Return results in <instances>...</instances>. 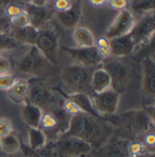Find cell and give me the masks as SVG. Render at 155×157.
I'll use <instances>...</instances> for the list:
<instances>
[{
    "label": "cell",
    "mask_w": 155,
    "mask_h": 157,
    "mask_svg": "<svg viewBox=\"0 0 155 157\" xmlns=\"http://www.w3.org/2000/svg\"><path fill=\"white\" fill-rule=\"evenodd\" d=\"M63 135L82 139L93 149H97L112 137V124L103 120L102 117L81 112L70 117L67 130Z\"/></svg>",
    "instance_id": "1"
},
{
    "label": "cell",
    "mask_w": 155,
    "mask_h": 157,
    "mask_svg": "<svg viewBox=\"0 0 155 157\" xmlns=\"http://www.w3.org/2000/svg\"><path fill=\"white\" fill-rule=\"evenodd\" d=\"M116 123L128 135L137 137L146 135L153 129V115L145 110H134L120 114Z\"/></svg>",
    "instance_id": "2"
},
{
    "label": "cell",
    "mask_w": 155,
    "mask_h": 157,
    "mask_svg": "<svg viewBox=\"0 0 155 157\" xmlns=\"http://www.w3.org/2000/svg\"><path fill=\"white\" fill-rule=\"evenodd\" d=\"M50 144L56 157H86L94 150L88 143L70 135H60Z\"/></svg>",
    "instance_id": "3"
},
{
    "label": "cell",
    "mask_w": 155,
    "mask_h": 157,
    "mask_svg": "<svg viewBox=\"0 0 155 157\" xmlns=\"http://www.w3.org/2000/svg\"><path fill=\"white\" fill-rule=\"evenodd\" d=\"M61 77L73 93H84L90 96L94 94L91 86L92 74L89 67L80 65L70 66L63 70Z\"/></svg>",
    "instance_id": "4"
},
{
    "label": "cell",
    "mask_w": 155,
    "mask_h": 157,
    "mask_svg": "<svg viewBox=\"0 0 155 157\" xmlns=\"http://www.w3.org/2000/svg\"><path fill=\"white\" fill-rule=\"evenodd\" d=\"M27 83L29 91L26 103L36 105L42 111L46 110V112L57 106L58 101L56 95L45 86L43 80L40 78H32Z\"/></svg>",
    "instance_id": "5"
},
{
    "label": "cell",
    "mask_w": 155,
    "mask_h": 157,
    "mask_svg": "<svg viewBox=\"0 0 155 157\" xmlns=\"http://www.w3.org/2000/svg\"><path fill=\"white\" fill-rule=\"evenodd\" d=\"M58 44V33L56 30L53 27L44 26L39 30L35 45L51 65H56Z\"/></svg>",
    "instance_id": "6"
},
{
    "label": "cell",
    "mask_w": 155,
    "mask_h": 157,
    "mask_svg": "<svg viewBox=\"0 0 155 157\" xmlns=\"http://www.w3.org/2000/svg\"><path fill=\"white\" fill-rule=\"evenodd\" d=\"M91 100L99 114L112 115L117 111L120 94L113 88H110L102 93L93 94Z\"/></svg>",
    "instance_id": "7"
},
{
    "label": "cell",
    "mask_w": 155,
    "mask_h": 157,
    "mask_svg": "<svg viewBox=\"0 0 155 157\" xmlns=\"http://www.w3.org/2000/svg\"><path fill=\"white\" fill-rule=\"evenodd\" d=\"M155 31V18L153 12H150L135 22L130 35L135 45H144L150 42Z\"/></svg>",
    "instance_id": "8"
},
{
    "label": "cell",
    "mask_w": 155,
    "mask_h": 157,
    "mask_svg": "<svg viewBox=\"0 0 155 157\" xmlns=\"http://www.w3.org/2000/svg\"><path fill=\"white\" fill-rule=\"evenodd\" d=\"M49 63L36 45H31L28 52L19 62L18 68L25 74L39 75L42 74ZM50 64V63H49Z\"/></svg>",
    "instance_id": "9"
},
{
    "label": "cell",
    "mask_w": 155,
    "mask_h": 157,
    "mask_svg": "<svg viewBox=\"0 0 155 157\" xmlns=\"http://www.w3.org/2000/svg\"><path fill=\"white\" fill-rule=\"evenodd\" d=\"M135 24L134 17L128 9L121 10L118 16L104 34V37L108 40L127 35L133 29Z\"/></svg>",
    "instance_id": "10"
},
{
    "label": "cell",
    "mask_w": 155,
    "mask_h": 157,
    "mask_svg": "<svg viewBox=\"0 0 155 157\" xmlns=\"http://www.w3.org/2000/svg\"><path fill=\"white\" fill-rule=\"evenodd\" d=\"M130 141L122 137H111L101 147L95 149L93 157H130L128 144Z\"/></svg>",
    "instance_id": "11"
},
{
    "label": "cell",
    "mask_w": 155,
    "mask_h": 157,
    "mask_svg": "<svg viewBox=\"0 0 155 157\" xmlns=\"http://www.w3.org/2000/svg\"><path fill=\"white\" fill-rule=\"evenodd\" d=\"M103 68L111 76L112 86H122L126 83L129 76V70L127 66L119 59L112 56L103 60Z\"/></svg>",
    "instance_id": "12"
},
{
    "label": "cell",
    "mask_w": 155,
    "mask_h": 157,
    "mask_svg": "<svg viewBox=\"0 0 155 157\" xmlns=\"http://www.w3.org/2000/svg\"><path fill=\"white\" fill-rule=\"evenodd\" d=\"M64 50L67 52L80 66L85 67H90L102 64L103 58L100 56L97 47H66L64 46Z\"/></svg>",
    "instance_id": "13"
},
{
    "label": "cell",
    "mask_w": 155,
    "mask_h": 157,
    "mask_svg": "<svg viewBox=\"0 0 155 157\" xmlns=\"http://www.w3.org/2000/svg\"><path fill=\"white\" fill-rule=\"evenodd\" d=\"M24 10L29 17L30 25L38 30L47 25V23L51 19L54 13V9L49 5L39 6L31 3L25 4Z\"/></svg>",
    "instance_id": "14"
},
{
    "label": "cell",
    "mask_w": 155,
    "mask_h": 157,
    "mask_svg": "<svg viewBox=\"0 0 155 157\" xmlns=\"http://www.w3.org/2000/svg\"><path fill=\"white\" fill-rule=\"evenodd\" d=\"M142 90L148 98H153L155 91V63L152 56L142 60Z\"/></svg>",
    "instance_id": "15"
},
{
    "label": "cell",
    "mask_w": 155,
    "mask_h": 157,
    "mask_svg": "<svg viewBox=\"0 0 155 157\" xmlns=\"http://www.w3.org/2000/svg\"><path fill=\"white\" fill-rule=\"evenodd\" d=\"M135 44L129 34L109 40L110 54L114 57H123L130 55L135 48Z\"/></svg>",
    "instance_id": "16"
},
{
    "label": "cell",
    "mask_w": 155,
    "mask_h": 157,
    "mask_svg": "<svg viewBox=\"0 0 155 157\" xmlns=\"http://www.w3.org/2000/svg\"><path fill=\"white\" fill-rule=\"evenodd\" d=\"M82 17V0H75L72 3L71 6L57 13V18L65 27H74Z\"/></svg>",
    "instance_id": "17"
},
{
    "label": "cell",
    "mask_w": 155,
    "mask_h": 157,
    "mask_svg": "<svg viewBox=\"0 0 155 157\" xmlns=\"http://www.w3.org/2000/svg\"><path fill=\"white\" fill-rule=\"evenodd\" d=\"M38 34L39 30L29 25L21 28L13 27L9 36H11L18 44L35 45Z\"/></svg>",
    "instance_id": "18"
},
{
    "label": "cell",
    "mask_w": 155,
    "mask_h": 157,
    "mask_svg": "<svg viewBox=\"0 0 155 157\" xmlns=\"http://www.w3.org/2000/svg\"><path fill=\"white\" fill-rule=\"evenodd\" d=\"M65 97L73 101L77 107L80 109V111L85 113H88L90 115L95 116V117H101V115L95 110L93 102L91 100V96L84 94V93H71L68 94H63Z\"/></svg>",
    "instance_id": "19"
},
{
    "label": "cell",
    "mask_w": 155,
    "mask_h": 157,
    "mask_svg": "<svg viewBox=\"0 0 155 157\" xmlns=\"http://www.w3.org/2000/svg\"><path fill=\"white\" fill-rule=\"evenodd\" d=\"M43 111L30 103L24 104L21 111L23 122L29 128H40L41 118L43 115Z\"/></svg>",
    "instance_id": "20"
},
{
    "label": "cell",
    "mask_w": 155,
    "mask_h": 157,
    "mask_svg": "<svg viewBox=\"0 0 155 157\" xmlns=\"http://www.w3.org/2000/svg\"><path fill=\"white\" fill-rule=\"evenodd\" d=\"M91 86L94 94L102 93L105 90L110 89L112 86L111 76L103 67L96 69L92 74Z\"/></svg>",
    "instance_id": "21"
},
{
    "label": "cell",
    "mask_w": 155,
    "mask_h": 157,
    "mask_svg": "<svg viewBox=\"0 0 155 157\" xmlns=\"http://www.w3.org/2000/svg\"><path fill=\"white\" fill-rule=\"evenodd\" d=\"M28 83L25 80H17V82L6 90V94L10 100L17 104H25L28 96Z\"/></svg>",
    "instance_id": "22"
},
{
    "label": "cell",
    "mask_w": 155,
    "mask_h": 157,
    "mask_svg": "<svg viewBox=\"0 0 155 157\" xmlns=\"http://www.w3.org/2000/svg\"><path fill=\"white\" fill-rule=\"evenodd\" d=\"M21 148V144L14 132L0 137V151L7 155L17 154Z\"/></svg>",
    "instance_id": "23"
},
{
    "label": "cell",
    "mask_w": 155,
    "mask_h": 157,
    "mask_svg": "<svg viewBox=\"0 0 155 157\" xmlns=\"http://www.w3.org/2000/svg\"><path fill=\"white\" fill-rule=\"evenodd\" d=\"M73 39L79 47H92L96 43L92 31L84 26L77 27L74 30Z\"/></svg>",
    "instance_id": "24"
},
{
    "label": "cell",
    "mask_w": 155,
    "mask_h": 157,
    "mask_svg": "<svg viewBox=\"0 0 155 157\" xmlns=\"http://www.w3.org/2000/svg\"><path fill=\"white\" fill-rule=\"evenodd\" d=\"M47 136L41 128L28 129V147L31 149H39L46 145Z\"/></svg>",
    "instance_id": "25"
},
{
    "label": "cell",
    "mask_w": 155,
    "mask_h": 157,
    "mask_svg": "<svg viewBox=\"0 0 155 157\" xmlns=\"http://www.w3.org/2000/svg\"><path fill=\"white\" fill-rule=\"evenodd\" d=\"M21 150L24 155L26 157H56L50 144H46V145L39 149H31L28 145H22Z\"/></svg>",
    "instance_id": "26"
},
{
    "label": "cell",
    "mask_w": 155,
    "mask_h": 157,
    "mask_svg": "<svg viewBox=\"0 0 155 157\" xmlns=\"http://www.w3.org/2000/svg\"><path fill=\"white\" fill-rule=\"evenodd\" d=\"M155 0H133L132 3V8L134 12L143 13V12H153Z\"/></svg>",
    "instance_id": "27"
},
{
    "label": "cell",
    "mask_w": 155,
    "mask_h": 157,
    "mask_svg": "<svg viewBox=\"0 0 155 157\" xmlns=\"http://www.w3.org/2000/svg\"><path fill=\"white\" fill-rule=\"evenodd\" d=\"M128 153L130 157H134L149 153L148 148L140 142H130L128 144Z\"/></svg>",
    "instance_id": "28"
},
{
    "label": "cell",
    "mask_w": 155,
    "mask_h": 157,
    "mask_svg": "<svg viewBox=\"0 0 155 157\" xmlns=\"http://www.w3.org/2000/svg\"><path fill=\"white\" fill-rule=\"evenodd\" d=\"M18 45L19 44L11 36L0 34V51L15 49Z\"/></svg>",
    "instance_id": "29"
},
{
    "label": "cell",
    "mask_w": 155,
    "mask_h": 157,
    "mask_svg": "<svg viewBox=\"0 0 155 157\" xmlns=\"http://www.w3.org/2000/svg\"><path fill=\"white\" fill-rule=\"evenodd\" d=\"M23 5L19 4V3H17V2H11L5 9L6 11V16L9 17V18H14L16 17H17L18 15H20L24 11V6H22Z\"/></svg>",
    "instance_id": "30"
},
{
    "label": "cell",
    "mask_w": 155,
    "mask_h": 157,
    "mask_svg": "<svg viewBox=\"0 0 155 157\" xmlns=\"http://www.w3.org/2000/svg\"><path fill=\"white\" fill-rule=\"evenodd\" d=\"M17 82V77L11 74H5L0 75V89L8 90Z\"/></svg>",
    "instance_id": "31"
},
{
    "label": "cell",
    "mask_w": 155,
    "mask_h": 157,
    "mask_svg": "<svg viewBox=\"0 0 155 157\" xmlns=\"http://www.w3.org/2000/svg\"><path fill=\"white\" fill-rule=\"evenodd\" d=\"M11 22H12L13 27H16V28H21V27L30 25L29 17H28V16H27V14H26V12L25 10L20 15H18L17 17L12 18Z\"/></svg>",
    "instance_id": "32"
},
{
    "label": "cell",
    "mask_w": 155,
    "mask_h": 157,
    "mask_svg": "<svg viewBox=\"0 0 155 157\" xmlns=\"http://www.w3.org/2000/svg\"><path fill=\"white\" fill-rule=\"evenodd\" d=\"M13 132V124L7 118H0V137L5 136Z\"/></svg>",
    "instance_id": "33"
},
{
    "label": "cell",
    "mask_w": 155,
    "mask_h": 157,
    "mask_svg": "<svg viewBox=\"0 0 155 157\" xmlns=\"http://www.w3.org/2000/svg\"><path fill=\"white\" fill-rule=\"evenodd\" d=\"M63 110L67 114H69L71 116L72 115H74L76 113H81L80 109L77 107V105L73 101H71V100H69L67 98H66L64 100V103H63Z\"/></svg>",
    "instance_id": "34"
},
{
    "label": "cell",
    "mask_w": 155,
    "mask_h": 157,
    "mask_svg": "<svg viewBox=\"0 0 155 157\" xmlns=\"http://www.w3.org/2000/svg\"><path fill=\"white\" fill-rule=\"evenodd\" d=\"M12 28H13V25L11 22V18H9L7 16L0 18V34L9 35Z\"/></svg>",
    "instance_id": "35"
},
{
    "label": "cell",
    "mask_w": 155,
    "mask_h": 157,
    "mask_svg": "<svg viewBox=\"0 0 155 157\" xmlns=\"http://www.w3.org/2000/svg\"><path fill=\"white\" fill-rule=\"evenodd\" d=\"M11 69H12L11 61L7 57L0 55V75L5 74H10Z\"/></svg>",
    "instance_id": "36"
},
{
    "label": "cell",
    "mask_w": 155,
    "mask_h": 157,
    "mask_svg": "<svg viewBox=\"0 0 155 157\" xmlns=\"http://www.w3.org/2000/svg\"><path fill=\"white\" fill-rule=\"evenodd\" d=\"M109 3V6L116 10H123L127 9V6L129 5V0H107Z\"/></svg>",
    "instance_id": "37"
},
{
    "label": "cell",
    "mask_w": 155,
    "mask_h": 157,
    "mask_svg": "<svg viewBox=\"0 0 155 157\" xmlns=\"http://www.w3.org/2000/svg\"><path fill=\"white\" fill-rule=\"evenodd\" d=\"M72 5L71 0H55V8L60 11H65L68 9Z\"/></svg>",
    "instance_id": "38"
},
{
    "label": "cell",
    "mask_w": 155,
    "mask_h": 157,
    "mask_svg": "<svg viewBox=\"0 0 155 157\" xmlns=\"http://www.w3.org/2000/svg\"><path fill=\"white\" fill-rule=\"evenodd\" d=\"M155 144V136L153 135V132H149L145 135V137H144V145L149 148H153Z\"/></svg>",
    "instance_id": "39"
},
{
    "label": "cell",
    "mask_w": 155,
    "mask_h": 157,
    "mask_svg": "<svg viewBox=\"0 0 155 157\" xmlns=\"http://www.w3.org/2000/svg\"><path fill=\"white\" fill-rule=\"evenodd\" d=\"M51 0H30V3L36 6H44L49 5V2Z\"/></svg>",
    "instance_id": "40"
},
{
    "label": "cell",
    "mask_w": 155,
    "mask_h": 157,
    "mask_svg": "<svg viewBox=\"0 0 155 157\" xmlns=\"http://www.w3.org/2000/svg\"><path fill=\"white\" fill-rule=\"evenodd\" d=\"M91 2L92 5L95 6H103L104 3L107 2V0H89Z\"/></svg>",
    "instance_id": "41"
},
{
    "label": "cell",
    "mask_w": 155,
    "mask_h": 157,
    "mask_svg": "<svg viewBox=\"0 0 155 157\" xmlns=\"http://www.w3.org/2000/svg\"><path fill=\"white\" fill-rule=\"evenodd\" d=\"M12 2V0H0V6L4 9H6V7Z\"/></svg>",
    "instance_id": "42"
},
{
    "label": "cell",
    "mask_w": 155,
    "mask_h": 157,
    "mask_svg": "<svg viewBox=\"0 0 155 157\" xmlns=\"http://www.w3.org/2000/svg\"><path fill=\"white\" fill-rule=\"evenodd\" d=\"M13 2H17V3H19L21 5H25V4H27V3H30V0H12Z\"/></svg>",
    "instance_id": "43"
},
{
    "label": "cell",
    "mask_w": 155,
    "mask_h": 157,
    "mask_svg": "<svg viewBox=\"0 0 155 157\" xmlns=\"http://www.w3.org/2000/svg\"><path fill=\"white\" fill-rule=\"evenodd\" d=\"M8 157H13L12 155H8Z\"/></svg>",
    "instance_id": "44"
},
{
    "label": "cell",
    "mask_w": 155,
    "mask_h": 157,
    "mask_svg": "<svg viewBox=\"0 0 155 157\" xmlns=\"http://www.w3.org/2000/svg\"><path fill=\"white\" fill-rule=\"evenodd\" d=\"M23 157H26V156H25V155H24V156H23Z\"/></svg>",
    "instance_id": "45"
}]
</instances>
